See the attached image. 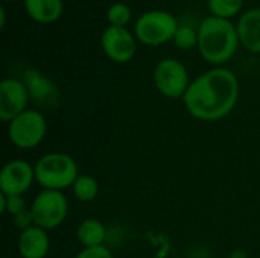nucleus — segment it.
<instances>
[{"mask_svg":"<svg viewBox=\"0 0 260 258\" xmlns=\"http://www.w3.org/2000/svg\"><path fill=\"white\" fill-rule=\"evenodd\" d=\"M239 43L253 53H260V8L248 9L242 14L238 24Z\"/></svg>","mask_w":260,"mask_h":258,"instance_id":"13","label":"nucleus"},{"mask_svg":"<svg viewBox=\"0 0 260 258\" xmlns=\"http://www.w3.org/2000/svg\"><path fill=\"white\" fill-rule=\"evenodd\" d=\"M78 240L84 248H94L102 246L107 239L105 227L96 219H85L79 224L76 231Z\"/></svg>","mask_w":260,"mask_h":258,"instance_id":"15","label":"nucleus"},{"mask_svg":"<svg viewBox=\"0 0 260 258\" xmlns=\"http://www.w3.org/2000/svg\"><path fill=\"white\" fill-rule=\"evenodd\" d=\"M152 78L157 90L169 99L184 97L190 85L186 67L183 65V62L174 58L161 59L155 65Z\"/></svg>","mask_w":260,"mask_h":258,"instance_id":"7","label":"nucleus"},{"mask_svg":"<svg viewBox=\"0 0 260 258\" xmlns=\"http://www.w3.org/2000/svg\"><path fill=\"white\" fill-rule=\"evenodd\" d=\"M178 29L177 18L166 11H148L134 24L136 38L146 46H160L174 38Z\"/></svg>","mask_w":260,"mask_h":258,"instance_id":"4","label":"nucleus"},{"mask_svg":"<svg viewBox=\"0 0 260 258\" xmlns=\"http://www.w3.org/2000/svg\"><path fill=\"white\" fill-rule=\"evenodd\" d=\"M5 2H15V0H5Z\"/></svg>","mask_w":260,"mask_h":258,"instance_id":"25","label":"nucleus"},{"mask_svg":"<svg viewBox=\"0 0 260 258\" xmlns=\"http://www.w3.org/2000/svg\"><path fill=\"white\" fill-rule=\"evenodd\" d=\"M239 46L236 26L225 18L207 17L198 27V49L201 56L210 64L230 61Z\"/></svg>","mask_w":260,"mask_h":258,"instance_id":"2","label":"nucleus"},{"mask_svg":"<svg viewBox=\"0 0 260 258\" xmlns=\"http://www.w3.org/2000/svg\"><path fill=\"white\" fill-rule=\"evenodd\" d=\"M47 123L44 116L35 109H26L9 122V140L20 149H32L40 144L46 135Z\"/></svg>","mask_w":260,"mask_h":258,"instance_id":"5","label":"nucleus"},{"mask_svg":"<svg viewBox=\"0 0 260 258\" xmlns=\"http://www.w3.org/2000/svg\"><path fill=\"white\" fill-rule=\"evenodd\" d=\"M107 18L110 26H119V27H125L129 21H131V9L126 3L122 2H116L113 3L108 11H107Z\"/></svg>","mask_w":260,"mask_h":258,"instance_id":"19","label":"nucleus"},{"mask_svg":"<svg viewBox=\"0 0 260 258\" xmlns=\"http://www.w3.org/2000/svg\"><path fill=\"white\" fill-rule=\"evenodd\" d=\"M14 224H15V227L20 228L21 231H24V230L34 227L35 224H34V216H32L30 208H26L24 211L15 214V216H14Z\"/></svg>","mask_w":260,"mask_h":258,"instance_id":"22","label":"nucleus"},{"mask_svg":"<svg viewBox=\"0 0 260 258\" xmlns=\"http://www.w3.org/2000/svg\"><path fill=\"white\" fill-rule=\"evenodd\" d=\"M35 179V169L24 160H12L0 172V192L6 196H21Z\"/></svg>","mask_w":260,"mask_h":258,"instance_id":"9","label":"nucleus"},{"mask_svg":"<svg viewBox=\"0 0 260 258\" xmlns=\"http://www.w3.org/2000/svg\"><path fill=\"white\" fill-rule=\"evenodd\" d=\"M244 6V0H209V9L213 17L230 20L238 15Z\"/></svg>","mask_w":260,"mask_h":258,"instance_id":"17","label":"nucleus"},{"mask_svg":"<svg viewBox=\"0 0 260 258\" xmlns=\"http://www.w3.org/2000/svg\"><path fill=\"white\" fill-rule=\"evenodd\" d=\"M104 53L114 62H128L137 52V43L134 35L126 27L108 26L102 32L101 38Z\"/></svg>","mask_w":260,"mask_h":258,"instance_id":"8","label":"nucleus"},{"mask_svg":"<svg viewBox=\"0 0 260 258\" xmlns=\"http://www.w3.org/2000/svg\"><path fill=\"white\" fill-rule=\"evenodd\" d=\"M73 195L81 202H90L98 196L99 184L90 175H79L73 182Z\"/></svg>","mask_w":260,"mask_h":258,"instance_id":"16","label":"nucleus"},{"mask_svg":"<svg viewBox=\"0 0 260 258\" xmlns=\"http://www.w3.org/2000/svg\"><path fill=\"white\" fill-rule=\"evenodd\" d=\"M76 258H113L108 248L102 246H94V248H84Z\"/></svg>","mask_w":260,"mask_h":258,"instance_id":"21","label":"nucleus"},{"mask_svg":"<svg viewBox=\"0 0 260 258\" xmlns=\"http://www.w3.org/2000/svg\"><path fill=\"white\" fill-rule=\"evenodd\" d=\"M174 44L181 50H190L198 46V30L189 24H178V29L172 38Z\"/></svg>","mask_w":260,"mask_h":258,"instance_id":"18","label":"nucleus"},{"mask_svg":"<svg viewBox=\"0 0 260 258\" xmlns=\"http://www.w3.org/2000/svg\"><path fill=\"white\" fill-rule=\"evenodd\" d=\"M23 82L27 88L29 97L38 102L43 106H53L59 100V93L56 87L47 79L41 71L35 68H27L24 71Z\"/></svg>","mask_w":260,"mask_h":258,"instance_id":"11","label":"nucleus"},{"mask_svg":"<svg viewBox=\"0 0 260 258\" xmlns=\"http://www.w3.org/2000/svg\"><path fill=\"white\" fill-rule=\"evenodd\" d=\"M29 100V93L23 81L8 78L0 82V119L11 122L23 111Z\"/></svg>","mask_w":260,"mask_h":258,"instance_id":"10","label":"nucleus"},{"mask_svg":"<svg viewBox=\"0 0 260 258\" xmlns=\"http://www.w3.org/2000/svg\"><path fill=\"white\" fill-rule=\"evenodd\" d=\"M230 258H248L247 252L242 251V249H235L232 254H230Z\"/></svg>","mask_w":260,"mask_h":258,"instance_id":"23","label":"nucleus"},{"mask_svg":"<svg viewBox=\"0 0 260 258\" xmlns=\"http://www.w3.org/2000/svg\"><path fill=\"white\" fill-rule=\"evenodd\" d=\"M27 15L41 24L55 23L62 14V0H24Z\"/></svg>","mask_w":260,"mask_h":258,"instance_id":"14","label":"nucleus"},{"mask_svg":"<svg viewBox=\"0 0 260 258\" xmlns=\"http://www.w3.org/2000/svg\"><path fill=\"white\" fill-rule=\"evenodd\" d=\"M5 21H6L5 8H0V27H5Z\"/></svg>","mask_w":260,"mask_h":258,"instance_id":"24","label":"nucleus"},{"mask_svg":"<svg viewBox=\"0 0 260 258\" xmlns=\"http://www.w3.org/2000/svg\"><path fill=\"white\" fill-rule=\"evenodd\" d=\"M30 211L35 227L43 230H53L64 222L69 211V202L61 192L44 190L34 199Z\"/></svg>","mask_w":260,"mask_h":258,"instance_id":"6","label":"nucleus"},{"mask_svg":"<svg viewBox=\"0 0 260 258\" xmlns=\"http://www.w3.org/2000/svg\"><path fill=\"white\" fill-rule=\"evenodd\" d=\"M50 240L46 230L30 227L18 237V252L23 258H44L49 252Z\"/></svg>","mask_w":260,"mask_h":258,"instance_id":"12","label":"nucleus"},{"mask_svg":"<svg viewBox=\"0 0 260 258\" xmlns=\"http://www.w3.org/2000/svg\"><path fill=\"white\" fill-rule=\"evenodd\" d=\"M35 179L44 190H58L73 186L78 175L75 160L61 152L43 155L35 164Z\"/></svg>","mask_w":260,"mask_h":258,"instance_id":"3","label":"nucleus"},{"mask_svg":"<svg viewBox=\"0 0 260 258\" xmlns=\"http://www.w3.org/2000/svg\"><path fill=\"white\" fill-rule=\"evenodd\" d=\"M26 210V201L23 196H6L0 195V213H6L9 216H15Z\"/></svg>","mask_w":260,"mask_h":258,"instance_id":"20","label":"nucleus"},{"mask_svg":"<svg viewBox=\"0 0 260 258\" xmlns=\"http://www.w3.org/2000/svg\"><path fill=\"white\" fill-rule=\"evenodd\" d=\"M239 99V82L233 71L213 68L190 82L183 100L189 114L213 122L229 116Z\"/></svg>","mask_w":260,"mask_h":258,"instance_id":"1","label":"nucleus"}]
</instances>
